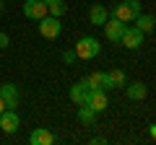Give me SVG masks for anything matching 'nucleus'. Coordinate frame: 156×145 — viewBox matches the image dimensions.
Returning <instances> with one entry per match:
<instances>
[{"mask_svg": "<svg viewBox=\"0 0 156 145\" xmlns=\"http://www.w3.org/2000/svg\"><path fill=\"white\" fill-rule=\"evenodd\" d=\"M62 62H76V52H73V49L62 52Z\"/></svg>", "mask_w": 156, "mask_h": 145, "instance_id": "19", "label": "nucleus"}, {"mask_svg": "<svg viewBox=\"0 0 156 145\" xmlns=\"http://www.w3.org/2000/svg\"><path fill=\"white\" fill-rule=\"evenodd\" d=\"M39 34L44 36V39H57L60 36V31H62V26H60V18H55V16H50L47 13L44 18H39Z\"/></svg>", "mask_w": 156, "mask_h": 145, "instance_id": "3", "label": "nucleus"}, {"mask_svg": "<svg viewBox=\"0 0 156 145\" xmlns=\"http://www.w3.org/2000/svg\"><path fill=\"white\" fill-rule=\"evenodd\" d=\"M23 16L31 18V21L44 18V16H47V5H44V0H26V3H23Z\"/></svg>", "mask_w": 156, "mask_h": 145, "instance_id": "6", "label": "nucleus"}, {"mask_svg": "<svg viewBox=\"0 0 156 145\" xmlns=\"http://www.w3.org/2000/svg\"><path fill=\"white\" fill-rule=\"evenodd\" d=\"M94 117H96V112L91 109V106H86V104H78V119L83 124H94Z\"/></svg>", "mask_w": 156, "mask_h": 145, "instance_id": "17", "label": "nucleus"}, {"mask_svg": "<svg viewBox=\"0 0 156 145\" xmlns=\"http://www.w3.org/2000/svg\"><path fill=\"white\" fill-rule=\"evenodd\" d=\"M44 5H47V13L55 16V18L65 16V11H68V5L62 3V0H44Z\"/></svg>", "mask_w": 156, "mask_h": 145, "instance_id": "16", "label": "nucleus"}, {"mask_svg": "<svg viewBox=\"0 0 156 145\" xmlns=\"http://www.w3.org/2000/svg\"><path fill=\"white\" fill-rule=\"evenodd\" d=\"M5 109H8V106H5V101H3V99H0V114H3V112H5Z\"/></svg>", "mask_w": 156, "mask_h": 145, "instance_id": "22", "label": "nucleus"}, {"mask_svg": "<svg viewBox=\"0 0 156 145\" xmlns=\"http://www.w3.org/2000/svg\"><path fill=\"white\" fill-rule=\"evenodd\" d=\"M138 13H140V3L138 0H120V3L112 8V18H117V21H122V23L135 21Z\"/></svg>", "mask_w": 156, "mask_h": 145, "instance_id": "2", "label": "nucleus"}, {"mask_svg": "<svg viewBox=\"0 0 156 145\" xmlns=\"http://www.w3.org/2000/svg\"><path fill=\"white\" fill-rule=\"evenodd\" d=\"M101 29H104L107 42L120 44V36H122V31H125V23H122V21H117V18H107V21L101 23Z\"/></svg>", "mask_w": 156, "mask_h": 145, "instance_id": "5", "label": "nucleus"}, {"mask_svg": "<svg viewBox=\"0 0 156 145\" xmlns=\"http://www.w3.org/2000/svg\"><path fill=\"white\" fill-rule=\"evenodd\" d=\"M73 52H76V60H94V57H99L101 44L94 36H81L76 42V47H73Z\"/></svg>", "mask_w": 156, "mask_h": 145, "instance_id": "1", "label": "nucleus"}, {"mask_svg": "<svg viewBox=\"0 0 156 145\" xmlns=\"http://www.w3.org/2000/svg\"><path fill=\"white\" fill-rule=\"evenodd\" d=\"M0 99L5 101L8 109H16L18 106V99H21V93H18V88L13 83H3L0 86Z\"/></svg>", "mask_w": 156, "mask_h": 145, "instance_id": "9", "label": "nucleus"}, {"mask_svg": "<svg viewBox=\"0 0 156 145\" xmlns=\"http://www.w3.org/2000/svg\"><path fill=\"white\" fill-rule=\"evenodd\" d=\"M18 124H21V117L16 114V109H5V112L0 114V130L8 135H13L18 130Z\"/></svg>", "mask_w": 156, "mask_h": 145, "instance_id": "7", "label": "nucleus"}, {"mask_svg": "<svg viewBox=\"0 0 156 145\" xmlns=\"http://www.w3.org/2000/svg\"><path fill=\"white\" fill-rule=\"evenodd\" d=\"M86 83H89V88L91 91H109L112 86H109V75L107 72H91L89 78H86Z\"/></svg>", "mask_w": 156, "mask_h": 145, "instance_id": "10", "label": "nucleus"}, {"mask_svg": "<svg viewBox=\"0 0 156 145\" xmlns=\"http://www.w3.org/2000/svg\"><path fill=\"white\" fill-rule=\"evenodd\" d=\"M86 106H91L96 114L99 112H104L107 106H109V99H107V91H91V96H89V101H86Z\"/></svg>", "mask_w": 156, "mask_h": 145, "instance_id": "11", "label": "nucleus"}, {"mask_svg": "<svg viewBox=\"0 0 156 145\" xmlns=\"http://www.w3.org/2000/svg\"><path fill=\"white\" fill-rule=\"evenodd\" d=\"M107 75H109V86H112V88H120V86L128 83V78H125L122 70H109Z\"/></svg>", "mask_w": 156, "mask_h": 145, "instance_id": "18", "label": "nucleus"}, {"mask_svg": "<svg viewBox=\"0 0 156 145\" xmlns=\"http://www.w3.org/2000/svg\"><path fill=\"white\" fill-rule=\"evenodd\" d=\"M154 16H148V13H138V16H135V29H138V31H143V34H151L154 31Z\"/></svg>", "mask_w": 156, "mask_h": 145, "instance_id": "15", "label": "nucleus"}, {"mask_svg": "<svg viewBox=\"0 0 156 145\" xmlns=\"http://www.w3.org/2000/svg\"><path fill=\"white\" fill-rule=\"evenodd\" d=\"M8 44H11V39H8V34H5V31H0V49H5Z\"/></svg>", "mask_w": 156, "mask_h": 145, "instance_id": "20", "label": "nucleus"}, {"mask_svg": "<svg viewBox=\"0 0 156 145\" xmlns=\"http://www.w3.org/2000/svg\"><path fill=\"white\" fill-rule=\"evenodd\" d=\"M89 96H91V88H89V83H86V78L70 86V101H73L76 106H78V104H86Z\"/></svg>", "mask_w": 156, "mask_h": 145, "instance_id": "8", "label": "nucleus"}, {"mask_svg": "<svg viewBox=\"0 0 156 145\" xmlns=\"http://www.w3.org/2000/svg\"><path fill=\"white\" fill-rule=\"evenodd\" d=\"M148 137H156V124H148Z\"/></svg>", "mask_w": 156, "mask_h": 145, "instance_id": "21", "label": "nucleus"}, {"mask_svg": "<svg viewBox=\"0 0 156 145\" xmlns=\"http://www.w3.org/2000/svg\"><path fill=\"white\" fill-rule=\"evenodd\" d=\"M3 11H5V5H3V0H0V13H3Z\"/></svg>", "mask_w": 156, "mask_h": 145, "instance_id": "23", "label": "nucleus"}, {"mask_svg": "<svg viewBox=\"0 0 156 145\" xmlns=\"http://www.w3.org/2000/svg\"><path fill=\"white\" fill-rule=\"evenodd\" d=\"M125 93H128L130 101H143L146 93H148V88L143 83H125Z\"/></svg>", "mask_w": 156, "mask_h": 145, "instance_id": "13", "label": "nucleus"}, {"mask_svg": "<svg viewBox=\"0 0 156 145\" xmlns=\"http://www.w3.org/2000/svg\"><path fill=\"white\" fill-rule=\"evenodd\" d=\"M29 143L31 145H52L55 143V135H52L47 127H37L31 135H29Z\"/></svg>", "mask_w": 156, "mask_h": 145, "instance_id": "12", "label": "nucleus"}, {"mask_svg": "<svg viewBox=\"0 0 156 145\" xmlns=\"http://www.w3.org/2000/svg\"><path fill=\"white\" fill-rule=\"evenodd\" d=\"M107 18H109V11H107L104 5H99V3H96V5H91V11H89V21L94 23V26H101Z\"/></svg>", "mask_w": 156, "mask_h": 145, "instance_id": "14", "label": "nucleus"}, {"mask_svg": "<svg viewBox=\"0 0 156 145\" xmlns=\"http://www.w3.org/2000/svg\"><path fill=\"white\" fill-rule=\"evenodd\" d=\"M143 36H146V34L138 31L135 26H125L122 36H120V44H122L125 49H138V47L143 44Z\"/></svg>", "mask_w": 156, "mask_h": 145, "instance_id": "4", "label": "nucleus"}]
</instances>
